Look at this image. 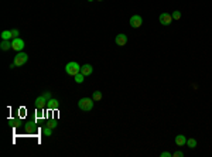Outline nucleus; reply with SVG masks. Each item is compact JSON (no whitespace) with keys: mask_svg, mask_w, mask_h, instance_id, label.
Listing matches in <instances>:
<instances>
[{"mask_svg":"<svg viewBox=\"0 0 212 157\" xmlns=\"http://www.w3.org/2000/svg\"><path fill=\"white\" fill-rule=\"evenodd\" d=\"M74 79H75V82H77V84H82V82L85 81V75L82 72H78L77 75L74 77Z\"/></svg>","mask_w":212,"mask_h":157,"instance_id":"4468645a","label":"nucleus"},{"mask_svg":"<svg viewBox=\"0 0 212 157\" xmlns=\"http://www.w3.org/2000/svg\"><path fill=\"white\" fill-rule=\"evenodd\" d=\"M88 2H93V0H88Z\"/></svg>","mask_w":212,"mask_h":157,"instance_id":"5701e85b","label":"nucleus"},{"mask_svg":"<svg viewBox=\"0 0 212 157\" xmlns=\"http://www.w3.org/2000/svg\"><path fill=\"white\" fill-rule=\"evenodd\" d=\"M43 133H44L45 136H51L52 135V129L50 128V126H44V129H43Z\"/></svg>","mask_w":212,"mask_h":157,"instance_id":"f3484780","label":"nucleus"},{"mask_svg":"<svg viewBox=\"0 0 212 157\" xmlns=\"http://www.w3.org/2000/svg\"><path fill=\"white\" fill-rule=\"evenodd\" d=\"M57 123H58V122H57V121H50V122H48V123H47V126H50V128H51V129H55V128H57V126H58V124H57Z\"/></svg>","mask_w":212,"mask_h":157,"instance_id":"6ab92c4d","label":"nucleus"},{"mask_svg":"<svg viewBox=\"0 0 212 157\" xmlns=\"http://www.w3.org/2000/svg\"><path fill=\"white\" fill-rule=\"evenodd\" d=\"M27 61H28V55H27L26 52L20 51V52H17V54L14 55L13 64H14L16 67H21V65H24V64H26Z\"/></svg>","mask_w":212,"mask_h":157,"instance_id":"20e7f679","label":"nucleus"},{"mask_svg":"<svg viewBox=\"0 0 212 157\" xmlns=\"http://www.w3.org/2000/svg\"><path fill=\"white\" fill-rule=\"evenodd\" d=\"M93 99L91 98H82L78 101V108H79L81 110H84V112H89V110H92V108H93Z\"/></svg>","mask_w":212,"mask_h":157,"instance_id":"f257e3e1","label":"nucleus"},{"mask_svg":"<svg viewBox=\"0 0 212 157\" xmlns=\"http://www.w3.org/2000/svg\"><path fill=\"white\" fill-rule=\"evenodd\" d=\"M81 72L84 74L85 77H88V75H91V74L93 72V67H92L91 64H85V65L81 67Z\"/></svg>","mask_w":212,"mask_h":157,"instance_id":"1a4fd4ad","label":"nucleus"},{"mask_svg":"<svg viewBox=\"0 0 212 157\" xmlns=\"http://www.w3.org/2000/svg\"><path fill=\"white\" fill-rule=\"evenodd\" d=\"M142 24H143L142 16L134 14V16H132V17H130V26H132L133 29H139V27H142Z\"/></svg>","mask_w":212,"mask_h":157,"instance_id":"423d86ee","label":"nucleus"},{"mask_svg":"<svg viewBox=\"0 0 212 157\" xmlns=\"http://www.w3.org/2000/svg\"><path fill=\"white\" fill-rule=\"evenodd\" d=\"M98 2H102V0H98Z\"/></svg>","mask_w":212,"mask_h":157,"instance_id":"b1692460","label":"nucleus"},{"mask_svg":"<svg viewBox=\"0 0 212 157\" xmlns=\"http://www.w3.org/2000/svg\"><path fill=\"white\" fill-rule=\"evenodd\" d=\"M187 146L190 147V149H195V147H197V140L195 139H188L187 140Z\"/></svg>","mask_w":212,"mask_h":157,"instance_id":"dca6fc26","label":"nucleus"},{"mask_svg":"<svg viewBox=\"0 0 212 157\" xmlns=\"http://www.w3.org/2000/svg\"><path fill=\"white\" fill-rule=\"evenodd\" d=\"M171 17L174 18V20H180V18H181V11L176 10V11H174V13L171 14Z\"/></svg>","mask_w":212,"mask_h":157,"instance_id":"a211bd4d","label":"nucleus"},{"mask_svg":"<svg viewBox=\"0 0 212 157\" xmlns=\"http://www.w3.org/2000/svg\"><path fill=\"white\" fill-rule=\"evenodd\" d=\"M115 43H116L117 45L123 47V45L127 44V36H126V34H117L116 38H115Z\"/></svg>","mask_w":212,"mask_h":157,"instance_id":"6e6552de","label":"nucleus"},{"mask_svg":"<svg viewBox=\"0 0 212 157\" xmlns=\"http://www.w3.org/2000/svg\"><path fill=\"white\" fill-rule=\"evenodd\" d=\"M92 99H93L95 102H99V101L102 99V92H100V91H95V92H93V95H92Z\"/></svg>","mask_w":212,"mask_h":157,"instance_id":"2eb2a0df","label":"nucleus"},{"mask_svg":"<svg viewBox=\"0 0 212 157\" xmlns=\"http://www.w3.org/2000/svg\"><path fill=\"white\" fill-rule=\"evenodd\" d=\"M11 34H13V38H17V37H18V30L17 29L11 30Z\"/></svg>","mask_w":212,"mask_h":157,"instance_id":"aec40b11","label":"nucleus"},{"mask_svg":"<svg viewBox=\"0 0 212 157\" xmlns=\"http://www.w3.org/2000/svg\"><path fill=\"white\" fill-rule=\"evenodd\" d=\"M59 106V101L58 99H55V98H50L48 99V102H47V108L48 109H57Z\"/></svg>","mask_w":212,"mask_h":157,"instance_id":"9d476101","label":"nucleus"},{"mask_svg":"<svg viewBox=\"0 0 212 157\" xmlns=\"http://www.w3.org/2000/svg\"><path fill=\"white\" fill-rule=\"evenodd\" d=\"M0 48H2L3 51L10 50V48H11V41L10 40H2V43H0Z\"/></svg>","mask_w":212,"mask_h":157,"instance_id":"f8f14e48","label":"nucleus"},{"mask_svg":"<svg viewBox=\"0 0 212 157\" xmlns=\"http://www.w3.org/2000/svg\"><path fill=\"white\" fill-rule=\"evenodd\" d=\"M2 40H13V34H11V30H4L2 31Z\"/></svg>","mask_w":212,"mask_h":157,"instance_id":"ddd939ff","label":"nucleus"},{"mask_svg":"<svg viewBox=\"0 0 212 157\" xmlns=\"http://www.w3.org/2000/svg\"><path fill=\"white\" fill-rule=\"evenodd\" d=\"M176 144L177 146H184V144H187V137L184 135L176 136Z\"/></svg>","mask_w":212,"mask_h":157,"instance_id":"9b49d317","label":"nucleus"},{"mask_svg":"<svg viewBox=\"0 0 212 157\" xmlns=\"http://www.w3.org/2000/svg\"><path fill=\"white\" fill-rule=\"evenodd\" d=\"M51 98V92H45V94H43L41 96H38V98L36 99V106H37V109L41 110V109H44L45 106H47V102H48V99Z\"/></svg>","mask_w":212,"mask_h":157,"instance_id":"7ed1b4c3","label":"nucleus"},{"mask_svg":"<svg viewBox=\"0 0 212 157\" xmlns=\"http://www.w3.org/2000/svg\"><path fill=\"white\" fill-rule=\"evenodd\" d=\"M158 21H160L163 26H170L172 21V17H171V14H168V13H161L160 17H158Z\"/></svg>","mask_w":212,"mask_h":157,"instance_id":"0eeeda50","label":"nucleus"},{"mask_svg":"<svg viewBox=\"0 0 212 157\" xmlns=\"http://www.w3.org/2000/svg\"><path fill=\"white\" fill-rule=\"evenodd\" d=\"M160 156H161V157H170V156H172V154H171V153H168V151H163V153H161Z\"/></svg>","mask_w":212,"mask_h":157,"instance_id":"4be33fe9","label":"nucleus"},{"mask_svg":"<svg viewBox=\"0 0 212 157\" xmlns=\"http://www.w3.org/2000/svg\"><path fill=\"white\" fill-rule=\"evenodd\" d=\"M65 72L68 74V75H71V77H75L78 72H81V65L75 61L68 62L65 65Z\"/></svg>","mask_w":212,"mask_h":157,"instance_id":"f03ea898","label":"nucleus"},{"mask_svg":"<svg viewBox=\"0 0 212 157\" xmlns=\"http://www.w3.org/2000/svg\"><path fill=\"white\" fill-rule=\"evenodd\" d=\"M11 48H13V50H16L17 52L23 51V48H24V41H23L20 37H17V38H13V40H11Z\"/></svg>","mask_w":212,"mask_h":157,"instance_id":"39448f33","label":"nucleus"},{"mask_svg":"<svg viewBox=\"0 0 212 157\" xmlns=\"http://www.w3.org/2000/svg\"><path fill=\"white\" fill-rule=\"evenodd\" d=\"M172 156H174V157H183L184 153H183V151H176V153H172Z\"/></svg>","mask_w":212,"mask_h":157,"instance_id":"412c9836","label":"nucleus"}]
</instances>
